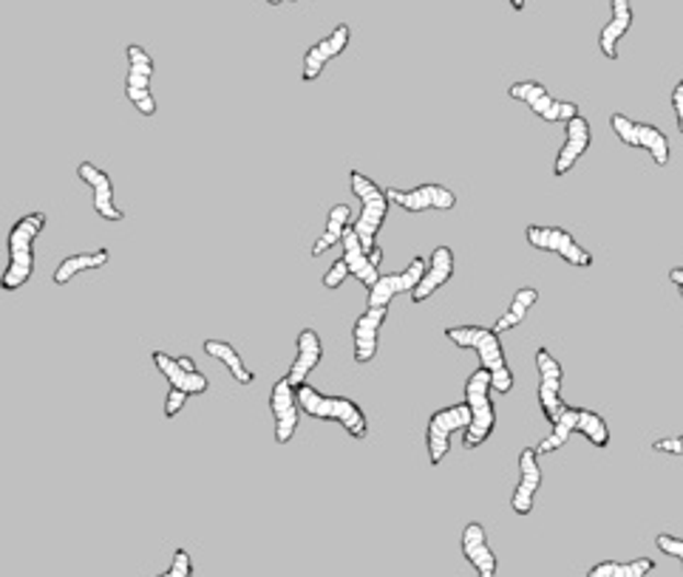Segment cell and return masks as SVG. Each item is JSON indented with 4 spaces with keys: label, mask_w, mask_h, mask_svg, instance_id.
<instances>
[{
    "label": "cell",
    "mask_w": 683,
    "mask_h": 577,
    "mask_svg": "<svg viewBox=\"0 0 683 577\" xmlns=\"http://www.w3.org/2000/svg\"><path fill=\"white\" fill-rule=\"evenodd\" d=\"M46 230V212H29L9 230V264L0 275L3 292H18L35 275V241Z\"/></svg>",
    "instance_id": "6da1fadb"
},
{
    "label": "cell",
    "mask_w": 683,
    "mask_h": 577,
    "mask_svg": "<svg viewBox=\"0 0 683 577\" xmlns=\"http://www.w3.org/2000/svg\"><path fill=\"white\" fill-rule=\"evenodd\" d=\"M445 337L452 339L457 348H468L479 357V368L491 373L493 391L497 394H511L513 391V371L505 360V348L502 339L493 328L486 326H448Z\"/></svg>",
    "instance_id": "7a4b0ae2"
},
{
    "label": "cell",
    "mask_w": 683,
    "mask_h": 577,
    "mask_svg": "<svg viewBox=\"0 0 683 577\" xmlns=\"http://www.w3.org/2000/svg\"><path fill=\"white\" fill-rule=\"evenodd\" d=\"M298 405H301V414L312 416V419L341 425L352 439H366L369 436V419L363 414V407L355 400H349V396L321 394L318 388L301 385L298 388Z\"/></svg>",
    "instance_id": "3957f363"
},
{
    "label": "cell",
    "mask_w": 683,
    "mask_h": 577,
    "mask_svg": "<svg viewBox=\"0 0 683 577\" xmlns=\"http://www.w3.org/2000/svg\"><path fill=\"white\" fill-rule=\"evenodd\" d=\"M581 434L593 448H607L610 445V425L602 414L595 411H584V407H565L559 419L550 425V434L536 445V453L547 455L561 450L570 441V436Z\"/></svg>",
    "instance_id": "277c9868"
},
{
    "label": "cell",
    "mask_w": 683,
    "mask_h": 577,
    "mask_svg": "<svg viewBox=\"0 0 683 577\" xmlns=\"http://www.w3.org/2000/svg\"><path fill=\"white\" fill-rule=\"evenodd\" d=\"M349 187L355 193V198L361 201V216L352 227H355L357 238L366 250H375L377 235H380L383 224H386V216H389V193L383 191L375 178L363 176L361 170H352L349 173Z\"/></svg>",
    "instance_id": "5b68a950"
},
{
    "label": "cell",
    "mask_w": 683,
    "mask_h": 577,
    "mask_svg": "<svg viewBox=\"0 0 683 577\" xmlns=\"http://www.w3.org/2000/svg\"><path fill=\"white\" fill-rule=\"evenodd\" d=\"M491 373L486 368H477V371L465 380V402L471 407V425L463 434V448L477 450L482 448L488 439H491L493 428H497V411H493L491 402Z\"/></svg>",
    "instance_id": "8992f818"
},
{
    "label": "cell",
    "mask_w": 683,
    "mask_h": 577,
    "mask_svg": "<svg viewBox=\"0 0 683 577\" xmlns=\"http://www.w3.org/2000/svg\"><path fill=\"white\" fill-rule=\"evenodd\" d=\"M471 425V407L468 402H457V405L440 407L429 416V425H425V450H429V464L431 468H440L445 462V455L452 450V436L457 430H468Z\"/></svg>",
    "instance_id": "52a82bcc"
},
{
    "label": "cell",
    "mask_w": 683,
    "mask_h": 577,
    "mask_svg": "<svg viewBox=\"0 0 683 577\" xmlns=\"http://www.w3.org/2000/svg\"><path fill=\"white\" fill-rule=\"evenodd\" d=\"M610 128L618 136V142L627 145V148L647 150L658 168H667V164H670V139H667V134H663L661 128H656V125L649 123H636V119H629V116L624 114L610 116Z\"/></svg>",
    "instance_id": "ba28073f"
},
{
    "label": "cell",
    "mask_w": 683,
    "mask_h": 577,
    "mask_svg": "<svg viewBox=\"0 0 683 577\" xmlns=\"http://www.w3.org/2000/svg\"><path fill=\"white\" fill-rule=\"evenodd\" d=\"M128 55V77H125V96L130 100V105L139 111L143 116H153L157 114V100H153L151 91V80H153V57L145 51L139 43H130L125 48Z\"/></svg>",
    "instance_id": "9c48e42d"
},
{
    "label": "cell",
    "mask_w": 683,
    "mask_h": 577,
    "mask_svg": "<svg viewBox=\"0 0 683 577\" xmlns=\"http://www.w3.org/2000/svg\"><path fill=\"white\" fill-rule=\"evenodd\" d=\"M508 96L516 102H525L527 108L533 114L545 119V123H565L568 125L570 119L579 116V105L576 102H565V100H554L550 91L536 80H522V82H513L511 89H508Z\"/></svg>",
    "instance_id": "30bf717a"
},
{
    "label": "cell",
    "mask_w": 683,
    "mask_h": 577,
    "mask_svg": "<svg viewBox=\"0 0 683 577\" xmlns=\"http://www.w3.org/2000/svg\"><path fill=\"white\" fill-rule=\"evenodd\" d=\"M525 238H527V244H531L533 250L554 252V255H559L565 264L579 266V269H588V266H593V252L584 250V246H581L568 230H561V227L531 224L525 230Z\"/></svg>",
    "instance_id": "8fae6325"
},
{
    "label": "cell",
    "mask_w": 683,
    "mask_h": 577,
    "mask_svg": "<svg viewBox=\"0 0 683 577\" xmlns=\"http://www.w3.org/2000/svg\"><path fill=\"white\" fill-rule=\"evenodd\" d=\"M536 360V371H539V407L542 416H545L550 425L559 419V414L568 407V402L561 400V382H565V371H561V362L556 360L550 348H536L533 354Z\"/></svg>",
    "instance_id": "7c38bea8"
},
{
    "label": "cell",
    "mask_w": 683,
    "mask_h": 577,
    "mask_svg": "<svg viewBox=\"0 0 683 577\" xmlns=\"http://www.w3.org/2000/svg\"><path fill=\"white\" fill-rule=\"evenodd\" d=\"M425 266L429 261L425 258H414L403 272H391V275H380L377 284L372 289H366V309H389L391 300L397 295H411L418 289V284L423 280Z\"/></svg>",
    "instance_id": "4fadbf2b"
},
{
    "label": "cell",
    "mask_w": 683,
    "mask_h": 577,
    "mask_svg": "<svg viewBox=\"0 0 683 577\" xmlns=\"http://www.w3.org/2000/svg\"><path fill=\"white\" fill-rule=\"evenodd\" d=\"M270 414L275 422V445L284 448L295 439V430H298V419H301V405H298V388L281 377L278 382L270 391Z\"/></svg>",
    "instance_id": "5bb4252c"
},
{
    "label": "cell",
    "mask_w": 683,
    "mask_h": 577,
    "mask_svg": "<svg viewBox=\"0 0 683 577\" xmlns=\"http://www.w3.org/2000/svg\"><path fill=\"white\" fill-rule=\"evenodd\" d=\"M389 201L397 204L406 212H448L457 207V193L445 184H420L414 191H400V187H389Z\"/></svg>",
    "instance_id": "9a60e30c"
},
{
    "label": "cell",
    "mask_w": 683,
    "mask_h": 577,
    "mask_svg": "<svg viewBox=\"0 0 683 577\" xmlns=\"http://www.w3.org/2000/svg\"><path fill=\"white\" fill-rule=\"evenodd\" d=\"M151 360H153V366H157V371L162 373L171 388L185 391L187 396L207 394L210 380H207L205 373L198 371L196 362H193L191 357H171V354H164V351H153Z\"/></svg>",
    "instance_id": "2e32d148"
},
{
    "label": "cell",
    "mask_w": 683,
    "mask_h": 577,
    "mask_svg": "<svg viewBox=\"0 0 683 577\" xmlns=\"http://www.w3.org/2000/svg\"><path fill=\"white\" fill-rule=\"evenodd\" d=\"M77 176H80L82 184L91 187V207H94L96 216L103 218V221H111V224L125 221L123 207L114 198V182H111V176L103 168H96L94 162H80L77 164Z\"/></svg>",
    "instance_id": "e0dca14e"
},
{
    "label": "cell",
    "mask_w": 683,
    "mask_h": 577,
    "mask_svg": "<svg viewBox=\"0 0 683 577\" xmlns=\"http://www.w3.org/2000/svg\"><path fill=\"white\" fill-rule=\"evenodd\" d=\"M349 41H352V28H349L346 23H341V26L332 28L327 37H321V41L315 43V46H309L307 55H304L301 60V80L304 82L318 80V77L323 74V68L346 51Z\"/></svg>",
    "instance_id": "ac0fdd59"
},
{
    "label": "cell",
    "mask_w": 683,
    "mask_h": 577,
    "mask_svg": "<svg viewBox=\"0 0 683 577\" xmlns=\"http://www.w3.org/2000/svg\"><path fill=\"white\" fill-rule=\"evenodd\" d=\"M542 487V464L536 448H525L520 453V482L511 496V509L516 516H531L536 493Z\"/></svg>",
    "instance_id": "d6986e66"
},
{
    "label": "cell",
    "mask_w": 683,
    "mask_h": 577,
    "mask_svg": "<svg viewBox=\"0 0 683 577\" xmlns=\"http://www.w3.org/2000/svg\"><path fill=\"white\" fill-rule=\"evenodd\" d=\"M590 145H593V130H590V123L584 116H576L565 125V145L556 153L554 162V176H568L570 170L581 162V157L588 153Z\"/></svg>",
    "instance_id": "ffe728a7"
},
{
    "label": "cell",
    "mask_w": 683,
    "mask_h": 577,
    "mask_svg": "<svg viewBox=\"0 0 683 577\" xmlns=\"http://www.w3.org/2000/svg\"><path fill=\"white\" fill-rule=\"evenodd\" d=\"M459 546H463L465 561L474 566L477 577H497L499 561H497V555H493L491 543H488V532L482 523L479 521L465 523L463 538H459Z\"/></svg>",
    "instance_id": "44dd1931"
},
{
    "label": "cell",
    "mask_w": 683,
    "mask_h": 577,
    "mask_svg": "<svg viewBox=\"0 0 683 577\" xmlns=\"http://www.w3.org/2000/svg\"><path fill=\"white\" fill-rule=\"evenodd\" d=\"M389 318V309H366L355 320L352 328V351H355L357 366H369L377 357V343H380V328Z\"/></svg>",
    "instance_id": "7402d4cb"
},
{
    "label": "cell",
    "mask_w": 683,
    "mask_h": 577,
    "mask_svg": "<svg viewBox=\"0 0 683 577\" xmlns=\"http://www.w3.org/2000/svg\"><path fill=\"white\" fill-rule=\"evenodd\" d=\"M452 278H454V250L452 246H434L429 255V266H425L423 280H420L418 289L409 295L411 303L414 305L425 303L431 295H437Z\"/></svg>",
    "instance_id": "603a6c76"
},
{
    "label": "cell",
    "mask_w": 683,
    "mask_h": 577,
    "mask_svg": "<svg viewBox=\"0 0 683 577\" xmlns=\"http://www.w3.org/2000/svg\"><path fill=\"white\" fill-rule=\"evenodd\" d=\"M321 360H323L321 334L315 332V328H301V332H298V339H295V360L287 371V380L293 382L295 388L307 385L309 373L321 366Z\"/></svg>",
    "instance_id": "cb8c5ba5"
},
{
    "label": "cell",
    "mask_w": 683,
    "mask_h": 577,
    "mask_svg": "<svg viewBox=\"0 0 683 577\" xmlns=\"http://www.w3.org/2000/svg\"><path fill=\"white\" fill-rule=\"evenodd\" d=\"M341 246H343L341 258L346 261L349 275L361 280L366 289H372V286L377 284V278H380V264H375V258H372V250H366V246L361 244V238H357L355 227H349L346 235H343Z\"/></svg>",
    "instance_id": "d4e9b609"
},
{
    "label": "cell",
    "mask_w": 683,
    "mask_h": 577,
    "mask_svg": "<svg viewBox=\"0 0 683 577\" xmlns=\"http://www.w3.org/2000/svg\"><path fill=\"white\" fill-rule=\"evenodd\" d=\"M610 9H613V14H610L607 26L599 34V48H602V55L607 57L610 62H615L618 60V43H622L624 34L633 28L636 14H633V0H613Z\"/></svg>",
    "instance_id": "484cf974"
},
{
    "label": "cell",
    "mask_w": 683,
    "mask_h": 577,
    "mask_svg": "<svg viewBox=\"0 0 683 577\" xmlns=\"http://www.w3.org/2000/svg\"><path fill=\"white\" fill-rule=\"evenodd\" d=\"M109 261H111V252L105 250V246L91 250V252H77V255H69V258H62L60 264H57L55 275H52V284L69 286L77 275H82V272L103 269V266H109Z\"/></svg>",
    "instance_id": "4316f807"
},
{
    "label": "cell",
    "mask_w": 683,
    "mask_h": 577,
    "mask_svg": "<svg viewBox=\"0 0 683 577\" xmlns=\"http://www.w3.org/2000/svg\"><path fill=\"white\" fill-rule=\"evenodd\" d=\"M205 354L207 357H213V360H219L221 366L227 368V373H230L232 380L239 382V385H250V382L255 380V373L253 368L247 366L244 360H241V354L236 351V348L227 343V339H205Z\"/></svg>",
    "instance_id": "83f0119b"
},
{
    "label": "cell",
    "mask_w": 683,
    "mask_h": 577,
    "mask_svg": "<svg viewBox=\"0 0 683 577\" xmlns=\"http://www.w3.org/2000/svg\"><path fill=\"white\" fill-rule=\"evenodd\" d=\"M349 227H352V207H349V204H335L327 216V230H323V235L312 244V258H321L323 252L343 244V235H346Z\"/></svg>",
    "instance_id": "f1b7e54d"
},
{
    "label": "cell",
    "mask_w": 683,
    "mask_h": 577,
    "mask_svg": "<svg viewBox=\"0 0 683 577\" xmlns=\"http://www.w3.org/2000/svg\"><path fill=\"white\" fill-rule=\"evenodd\" d=\"M536 303H539V289H533V286H522L520 292L511 298V305H508L505 312L499 314L497 323H493V332L505 334V332H511V328L522 326L527 312H531Z\"/></svg>",
    "instance_id": "f546056e"
},
{
    "label": "cell",
    "mask_w": 683,
    "mask_h": 577,
    "mask_svg": "<svg viewBox=\"0 0 683 577\" xmlns=\"http://www.w3.org/2000/svg\"><path fill=\"white\" fill-rule=\"evenodd\" d=\"M656 572L652 557H636V561H602L590 566L588 577H647Z\"/></svg>",
    "instance_id": "4dcf8cb0"
},
{
    "label": "cell",
    "mask_w": 683,
    "mask_h": 577,
    "mask_svg": "<svg viewBox=\"0 0 683 577\" xmlns=\"http://www.w3.org/2000/svg\"><path fill=\"white\" fill-rule=\"evenodd\" d=\"M346 278H352V275H349V266H346V261L343 258H338L335 264L329 266L327 272H323V278H321V286L323 289H329V292H335V289H341L343 284H346Z\"/></svg>",
    "instance_id": "1f68e13d"
},
{
    "label": "cell",
    "mask_w": 683,
    "mask_h": 577,
    "mask_svg": "<svg viewBox=\"0 0 683 577\" xmlns=\"http://www.w3.org/2000/svg\"><path fill=\"white\" fill-rule=\"evenodd\" d=\"M157 577H193L191 552H187V550H177V552H173L171 569L162 572V575H157Z\"/></svg>",
    "instance_id": "d6a6232c"
},
{
    "label": "cell",
    "mask_w": 683,
    "mask_h": 577,
    "mask_svg": "<svg viewBox=\"0 0 683 577\" xmlns=\"http://www.w3.org/2000/svg\"><path fill=\"white\" fill-rule=\"evenodd\" d=\"M187 400H191V396H187L185 391L171 388V391H168V396H164V419H177V416L185 411Z\"/></svg>",
    "instance_id": "836d02e7"
},
{
    "label": "cell",
    "mask_w": 683,
    "mask_h": 577,
    "mask_svg": "<svg viewBox=\"0 0 683 577\" xmlns=\"http://www.w3.org/2000/svg\"><path fill=\"white\" fill-rule=\"evenodd\" d=\"M656 546L663 552V555L678 557V561H681V566H683V538L670 535V532H661V535L656 538Z\"/></svg>",
    "instance_id": "e575fe53"
},
{
    "label": "cell",
    "mask_w": 683,
    "mask_h": 577,
    "mask_svg": "<svg viewBox=\"0 0 683 577\" xmlns=\"http://www.w3.org/2000/svg\"><path fill=\"white\" fill-rule=\"evenodd\" d=\"M652 450L663 455H683V436H675V439H656L652 441Z\"/></svg>",
    "instance_id": "d590c367"
},
{
    "label": "cell",
    "mask_w": 683,
    "mask_h": 577,
    "mask_svg": "<svg viewBox=\"0 0 683 577\" xmlns=\"http://www.w3.org/2000/svg\"><path fill=\"white\" fill-rule=\"evenodd\" d=\"M672 111H675L678 130H681V134H683V80L678 82L675 89H672Z\"/></svg>",
    "instance_id": "8d00e7d4"
},
{
    "label": "cell",
    "mask_w": 683,
    "mask_h": 577,
    "mask_svg": "<svg viewBox=\"0 0 683 577\" xmlns=\"http://www.w3.org/2000/svg\"><path fill=\"white\" fill-rule=\"evenodd\" d=\"M670 280H672V284L683 286V266H678V269L670 272Z\"/></svg>",
    "instance_id": "74e56055"
},
{
    "label": "cell",
    "mask_w": 683,
    "mask_h": 577,
    "mask_svg": "<svg viewBox=\"0 0 683 577\" xmlns=\"http://www.w3.org/2000/svg\"><path fill=\"white\" fill-rule=\"evenodd\" d=\"M508 3H511L513 12H522V9L527 7V0H508Z\"/></svg>",
    "instance_id": "f35d334b"
},
{
    "label": "cell",
    "mask_w": 683,
    "mask_h": 577,
    "mask_svg": "<svg viewBox=\"0 0 683 577\" xmlns=\"http://www.w3.org/2000/svg\"><path fill=\"white\" fill-rule=\"evenodd\" d=\"M270 7H281V3H287V0H266Z\"/></svg>",
    "instance_id": "ab89813d"
},
{
    "label": "cell",
    "mask_w": 683,
    "mask_h": 577,
    "mask_svg": "<svg viewBox=\"0 0 683 577\" xmlns=\"http://www.w3.org/2000/svg\"><path fill=\"white\" fill-rule=\"evenodd\" d=\"M287 3H298V0H287Z\"/></svg>",
    "instance_id": "60d3db41"
},
{
    "label": "cell",
    "mask_w": 683,
    "mask_h": 577,
    "mask_svg": "<svg viewBox=\"0 0 683 577\" xmlns=\"http://www.w3.org/2000/svg\"><path fill=\"white\" fill-rule=\"evenodd\" d=\"M681 298H683V286H681Z\"/></svg>",
    "instance_id": "b9f144b4"
}]
</instances>
